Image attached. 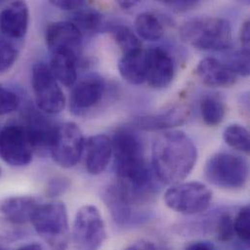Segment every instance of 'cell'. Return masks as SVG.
Segmentation results:
<instances>
[{"label": "cell", "instance_id": "14", "mask_svg": "<svg viewBox=\"0 0 250 250\" xmlns=\"http://www.w3.org/2000/svg\"><path fill=\"white\" fill-rule=\"evenodd\" d=\"M22 125L26 130L34 152L39 154L50 152L57 126L53 125L43 114L36 111H28L26 113Z\"/></svg>", "mask_w": 250, "mask_h": 250}, {"label": "cell", "instance_id": "2", "mask_svg": "<svg viewBox=\"0 0 250 250\" xmlns=\"http://www.w3.org/2000/svg\"><path fill=\"white\" fill-rule=\"evenodd\" d=\"M181 39L200 51H225L232 47L231 23L218 17H196L180 27Z\"/></svg>", "mask_w": 250, "mask_h": 250}, {"label": "cell", "instance_id": "37", "mask_svg": "<svg viewBox=\"0 0 250 250\" xmlns=\"http://www.w3.org/2000/svg\"><path fill=\"white\" fill-rule=\"evenodd\" d=\"M185 250H217V249L208 242L197 241L189 244Z\"/></svg>", "mask_w": 250, "mask_h": 250}, {"label": "cell", "instance_id": "10", "mask_svg": "<svg viewBox=\"0 0 250 250\" xmlns=\"http://www.w3.org/2000/svg\"><path fill=\"white\" fill-rule=\"evenodd\" d=\"M105 88V81L99 74H89L82 78L74 84L70 94V111L76 116L85 115L101 103Z\"/></svg>", "mask_w": 250, "mask_h": 250}, {"label": "cell", "instance_id": "36", "mask_svg": "<svg viewBox=\"0 0 250 250\" xmlns=\"http://www.w3.org/2000/svg\"><path fill=\"white\" fill-rule=\"evenodd\" d=\"M124 250H157V248L153 243L149 241L141 240L131 244Z\"/></svg>", "mask_w": 250, "mask_h": 250}, {"label": "cell", "instance_id": "31", "mask_svg": "<svg viewBox=\"0 0 250 250\" xmlns=\"http://www.w3.org/2000/svg\"><path fill=\"white\" fill-rule=\"evenodd\" d=\"M19 96L0 85V116L14 112L19 108Z\"/></svg>", "mask_w": 250, "mask_h": 250}, {"label": "cell", "instance_id": "20", "mask_svg": "<svg viewBox=\"0 0 250 250\" xmlns=\"http://www.w3.org/2000/svg\"><path fill=\"white\" fill-rule=\"evenodd\" d=\"M118 69L125 82L131 85H140L146 81V56L145 51L140 50L123 55Z\"/></svg>", "mask_w": 250, "mask_h": 250}, {"label": "cell", "instance_id": "33", "mask_svg": "<svg viewBox=\"0 0 250 250\" xmlns=\"http://www.w3.org/2000/svg\"><path fill=\"white\" fill-rule=\"evenodd\" d=\"M162 4L170 8L174 12L182 13V12H187V11L195 9L200 4V1H194V0H164V1H162Z\"/></svg>", "mask_w": 250, "mask_h": 250}, {"label": "cell", "instance_id": "15", "mask_svg": "<svg viewBox=\"0 0 250 250\" xmlns=\"http://www.w3.org/2000/svg\"><path fill=\"white\" fill-rule=\"evenodd\" d=\"M85 164L92 175L102 174L112 158L111 139L105 134H96L85 142Z\"/></svg>", "mask_w": 250, "mask_h": 250}, {"label": "cell", "instance_id": "11", "mask_svg": "<svg viewBox=\"0 0 250 250\" xmlns=\"http://www.w3.org/2000/svg\"><path fill=\"white\" fill-rule=\"evenodd\" d=\"M45 40L51 54L67 53L80 57L83 34L70 21L50 23L45 32Z\"/></svg>", "mask_w": 250, "mask_h": 250}, {"label": "cell", "instance_id": "26", "mask_svg": "<svg viewBox=\"0 0 250 250\" xmlns=\"http://www.w3.org/2000/svg\"><path fill=\"white\" fill-rule=\"evenodd\" d=\"M224 141L233 149L243 153H250V132L247 127L240 124L227 126L223 133Z\"/></svg>", "mask_w": 250, "mask_h": 250}, {"label": "cell", "instance_id": "30", "mask_svg": "<svg viewBox=\"0 0 250 250\" xmlns=\"http://www.w3.org/2000/svg\"><path fill=\"white\" fill-rule=\"evenodd\" d=\"M19 50L8 39H0V74L8 71L16 62Z\"/></svg>", "mask_w": 250, "mask_h": 250}, {"label": "cell", "instance_id": "7", "mask_svg": "<svg viewBox=\"0 0 250 250\" xmlns=\"http://www.w3.org/2000/svg\"><path fill=\"white\" fill-rule=\"evenodd\" d=\"M106 239L105 224L100 210L91 205L83 206L76 212L72 241L77 250H99Z\"/></svg>", "mask_w": 250, "mask_h": 250}, {"label": "cell", "instance_id": "4", "mask_svg": "<svg viewBox=\"0 0 250 250\" xmlns=\"http://www.w3.org/2000/svg\"><path fill=\"white\" fill-rule=\"evenodd\" d=\"M205 176L214 186L231 190L241 189L249 178V165L240 155L217 153L208 160Z\"/></svg>", "mask_w": 250, "mask_h": 250}, {"label": "cell", "instance_id": "25", "mask_svg": "<svg viewBox=\"0 0 250 250\" xmlns=\"http://www.w3.org/2000/svg\"><path fill=\"white\" fill-rule=\"evenodd\" d=\"M112 36L118 47L123 52V55H127L142 50V45L139 38L125 25H115L110 29Z\"/></svg>", "mask_w": 250, "mask_h": 250}, {"label": "cell", "instance_id": "17", "mask_svg": "<svg viewBox=\"0 0 250 250\" xmlns=\"http://www.w3.org/2000/svg\"><path fill=\"white\" fill-rule=\"evenodd\" d=\"M196 71L201 82L210 88H229L235 85L238 79L224 62L214 58L203 59Z\"/></svg>", "mask_w": 250, "mask_h": 250}, {"label": "cell", "instance_id": "1", "mask_svg": "<svg viewBox=\"0 0 250 250\" xmlns=\"http://www.w3.org/2000/svg\"><path fill=\"white\" fill-rule=\"evenodd\" d=\"M198 151L193 140L181 130L160 134L152 146V169L158 181L181 183L193 170Z\"/></svg>", "mask_w": 250, "mask_h": 250}, {"label": "cell", "instance_id": "6", "mask_svg": "<svg viewBox=\"0 0 250 250\" xmlns=\"http://www.w3.org/2000/svg\"><path fill=\"white\" fill-rule=\"evenodd\" d=\"M31 84L36 105L41 111L53 115L64 109V94L49 64L40 62L33 65Z\"/></svg>", "mask_w": 250, "mask_h": 250}, {"label": "cell", "instance_id": "9", "mask_svg": "<svg viewBox=\"0 0 250 250\" xmlns=\"http://www.w3.org/2000/svg\"><path fill=\"white\" fill-rule=\"evenodd\" d=\"M33 149L22 125L0 128V158L13 167H24L32 161Z\"/></svg>", "mask_w": 250, "mask_h": 250}, {"label": "cell", "instance_id": "23", "mask_svg": "<svg viewBox=\"0 0 250 250\" xmlns=\"http://www.w3.org/2000/svg\"><path fill=\"white\" fill-rule=\"evenodd\" d=\"M82 34H94L100 32L104 27V16L97 10L87 8V5L73 14L71 21Z\"/></svg>", "mask_w": 250, "mask_h": 250}, {"label": "cell", "instance_id": "8", "mask_svg": "<svg viewBox=\"0 0 250 250\" xmlns=\"http://www.w3.org/2000/svg\"><path fill=\"white\" fill-rule=\"evenodd\" d=\"M84 147L82 130L75 123L67 122L57 126L50 153L60 167L70 168L79 163Z\"/></svg>", "mask_w": 250, "mask_h": 250}, {"label": "cell", "instance_id": "18", "mask_svg": "<svg viewBox=\"0 0 250 250\" xmlns=\"http://www.w3.org/2000/svg\"><path fill=\"white\" fill-rule=\"evenodd\" d=\"M40 203L31 196H13L0 201V214L14 225L30 222L31 216Z\"/></svg>", "mask_w": 250, "mask_h": 250}, {"label": "cell", "instance_id": "5", "mask_svg": "<svg viewBox=\"0 0 250 250\" xmlns=\"http://www.w3.org/2000/svg\"><path fill=\"white\" fill-rule=\"evenodd\" d=\"M164 200L167 207L175 212L195 215L209 208L212 192L201 182L178 183L166 191Z\"/></svg>", "mask_w": 250, "mask_h": 250}, {"label": "cell", "instance_id": "28", "mask_svg": "<svg viewBox=\"0 0 250 250\" xmlns=\"http://www.w3.org/2000/svg\"><path fill=\"white\" fill-rule=\"evenodd\" d=\"M224 63L237 76H249L250 71V51L244 49L234 51L226 57Z\"/></svg>", "mask_w": 250, "mask_h": 250}, {"label": "cell", "instance_id": "13", "mask_svg": "<svg viewBox=\"0 0 250 250\" xmlns=\"http://www.w3.org/2000/svg\"><path fill=\"white\" fill-rule=\"evenodd\" d=\"M29 23L28 6L23 1H14L0 12V31L5 39L20 41L24 38Z\"/></svg>", "mask_w": 250, "mask_h": 250}, {"label": "cell", "instance_id": "34", "mask_svg": "<svg viewBox=\"0 0 250 250\" xmlns=\"http://www.w3.org/2000/svg\"><path fill=\"white\" fill-rule=\"evenodd\" d=\"M50 3L61 9V10H64V11H77L83 7H85L87 5V3L85 1H78V0H56V1H50Z\"/></svg>", "mask_w": 250, "mask_h": 250}, {"label": "cell", "instance_id": "16", "mask_svg": "<svg viewBox=\"0 0 250 250\" xmlns=\"http://www.w3.org/2000/svg\"><path fill=\"white\" fill-rule=\"evenodd\" d=\"M103 200L109 209L113 220L121 226L130 223L135 216L136 206L128 199L124 190L116 182L109 184L103 191Z\"/></svg>", "mask_w": 250, "mask_h": 250}, {"label": "cell", "instance_id": "29", "mask_svg": "<svg viewBox=\"0 0 250 250\" xmlns=\"http://www.w3.org/2000/svg\"><path fill=\"white\" fill-rule=\"evenodd\" d=\"M216 239L221 243H231L235 240L234 217L229 213L221 214L214 225Z\"/></svg>", "mask_w": 250, "mask_h": 250}, {"label": "cell", "instance_id": "21", "mask_svg": "<svg viewBox=\"0 0 250 250\" xmlns=\"http://www.w3.org/2000/svg\"><path fill=\"white\" fill-rule=\"evenodd\" d=\"M79 57L67 53L51 54L50 68L57 80L65 87H73L77 81Z\"/></svg>", "mask_w": 250, "mask_h": 250}, {"label": "cell", "instance_id": "24", "mask_svg": "<svg viewBox=\"0 0 250 250\" xmlns=\"http://www.w3.org/2000/svg\"><path fill=\"white\" fill-rule=\"evenodd\" d=\"M200 110L204 122L209 126L221 124L226 113L223 102L214 96L204 97L200 104Z\"/></svg>", "mask_w": 250, "mask_h": 250}, {"label": "cell", "instance_id": "38", "mask_svg": "<svg viewBox=\"0 0 250 250\" xmlns=\"http://www.w3.org/2000/svg\"><path fill=\"white\" fill-rule=\"evenodd\" d=\"M138 2L137 1H118V5L124 9V10H129L130 8H132L133 6H135Z\"/></svg>", "mask_w": 250, "mask_h": 250}, {"label": "cell", "instance_id": "3", "mask_svg": "<svg viewBox=\"0 0 250 250\" xmlns=\"http://www.w3.org/2000/svg\"><path fill=\"white\" fill-rule=\"evenodd\" d=\"M30 222L39 237L52 250H65L69 242L68 216L61 202L39 204Z\"/></svg>", "mask_w": 250, "mask_h": 250}, {"label": "cell", "instance_id": "41", "mask_svg": "<svg viewBox=\"0 0 250 250\" xmlns=\"http://www.w3.org/2000/svg\"><path fill=\"white\" fill-rule=\"evenodd\" d=\"M0 175H1V168H0Z\"/></svg>", "mask_w": 250, "mask_h": 250}, {"label": "cell", "instance_id": "39", "mask_svg": "<svg viewBox=\"0 0 250 250\" xmlns=\"http://www.w3.org/2000/svg\"><path fill=\"white\" fill-rule=\"evenodd\" d=\"M15 250H43V249L39 244H28Z\"/></svg>", "mask_w": 250, "mask_h": 250}, {"label": "cell", "instance_id": "27", "mask_svg": "<svg viewBox=\"0 0 250 250\" xmlns=\"http://www.w3.org/2000/svg\"><path fill=\"white\" fill-rule=\"evenodd\" d=\"M250 207L246 206L240 208L234 216V230L243 249L249 250L250 247Z\"/></svg>", "mask_w": 250, "mask_h": 250}, {"label": "cell", "instance_id": "40", "mask_svg": "<svg viewBox=\"0 0 250 250\" xmlns=\"http://www.w3.org/2000/svg\"><path fill=\"white\" fill-rule=\"evenodd\" d=\"M0 250H5V249H4V248H2V247H1V246H0Z\"/></svg>", "mask_w": 250, "mask_h": 250}, {"label": "cell", "instance_id": "19", "mask_svg": "<svg viewBox=\"0 0 250 250\" xmlns=\"http://www.w3.org/2000/svg\"><path fill=\"white\" fill-rule=\"evenodd\" d=\"M188 118V109L183 106H174L165 112L142 116L135 120V124L145 130H160L183 125Z\"/></svg>", "mask_w": 250, "mask_h": 250}, {"label": "cell", "instance_id": "22", "mask_svg": "<svg viewBox=\"0 0 250 250\" xmlns=\"http://www.w3.org/2000/svg\"><path fill=\"white\" fill-rule=\"evenodd\" d=\"M134 27L137 35L146 41L160 40L165 33L162 21L150 12L138 14L134 21Z\"/></svg>", "mask_w": 250, "mask_h": 250}, {"label": "cell", "instance_id": "12", "mask_svg": "<svg viewBox=\"0 0 250 250\" xmlns=\"http://www.w3.org/2000/svg\"><path fill=\"white\" fill-rule=\"evenodd\" d=\"M146 81L156 90L167 88L174 77V62L171 56L161 47L145 51Z\"/></svg>", "mask_w": 250, "mask_h": 250}, {"label": "cell", "instance_id": "35", "mask_svg": "<svg viewBox=\"0 0 250 250\" xmlns=\"http://www.w3.org/2000/svg\"><path fill=\"white\" fill-rule=\"evenodd\" d=\"M240 40L242 44V49L250 51V20L246 21L241 28Z\"/></svg>", "mask_w": 250, "mask_h": 250}, {"label": "cell", "instance_id": "32", "mask_svg": "<svg viewBox=\"0 0 250 250\" xmlns=\"http://www.w3.org/2000/svg\"><path fill=\"white\" fill-rule=\"evenodd\" d=\"M70 187V181L65 176H55L50 179L46 186V195L55 199L62 196Z\"/></svg>", "mask_w": 250, "mask_h": 250}]
</instances>
